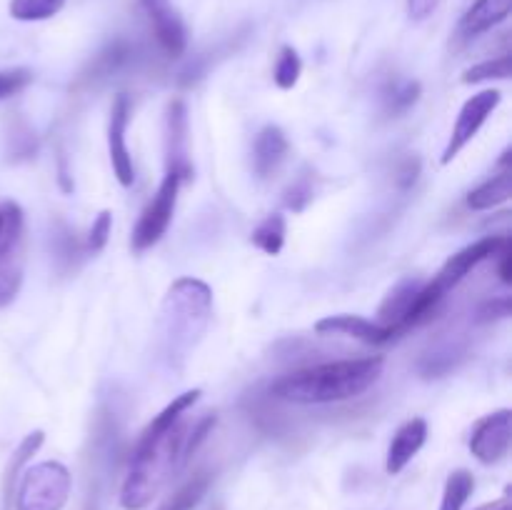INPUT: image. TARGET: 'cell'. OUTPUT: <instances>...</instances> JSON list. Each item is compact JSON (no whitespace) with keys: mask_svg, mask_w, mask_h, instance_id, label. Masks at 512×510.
<instances>
[{"mask_svg":"<svg viewBox=\"0 0 512 510\" xmlns=\"http://www.w3.org/2000/svg\"><path fill=\"white\" fill-rule=\"evenodd\" d=\"M213 313V293L203 280L180 278L170 285L163 300V338L170 358L190 353L208 328Z\"/></svg>","mask_w":512,"mask_h":510,"instance_id":"obj_3","label":"cell"},{"mask_svg":"<svg viewBox=\"0 0 512 510\" xmlns=\"http://www.w3.org/2000/svg\"><path fill=\"white\" fill-rule=\"evenodd\" d=\"M45 435L43 430H35V433H30L28 438L23 440V443L18 445V450L13 453V458H10L8 463V470H5L3 475V493H5V503H10V495H13V488H15V480H18V473L23 470V465L28 463L30 458H33L35 453H38V448L43 445Z\"/></svg>","mask_w":512,"mask_h":510,"instance_id":"obj_19","label":"cell"},{"mask_svg":"<svg viewBox=\"0 0 512 510\" xmlns=\"http://www.w3.org/2000/svg\"><path fill=\"white\" fill-rule=\"evenodd\" d=\"M418 170H420V163H418V160L410 158L408 163H405V168L400 170V175H403V178H400V185L415 183V178H418Z\"/></svg>","mask_w":512,"mask_h":510,"instance_id":"obj_31","label":"cell"},{"mask_svg":"<svg viewBox=\"0 0 512 510\" xmlns=\"http://www.w3.org/2000/svg\"><path fill=\"white\" fill-rule=\"evenodd\" d=\"M130 123V100L128 95H118L110 108V123H108V153L113 173L120 185L130 188L135 180L133 158H130L128 143H125V133H128Z\"/></svg>","mask_w":512,"mask_h":510,"instance_id":"obj_10","label":"cell"},{"mask_svg":"<svg viewBox=\"0 0 512 510\" xmlns=\"http://www.w3.org/2000/svg\"><path fill=\"white\" fill-rule=\"evenodd\" d=\"M475 490V478L470 470H453L445 480L443 490V503H440V510H463V505L468 503V498Z\"/></svg>","mask_w":512,"mask_h":510,"instance_id":"obj_22","label":"cell"},{"mask_svg":"<svg viewBox=\"0 0 512 510\" xmlns=\"http://www.w3.org/2000/svg\"><path fill=\"white\" fill-rule=\"evenodd\" d=\"M300 73H303V60H300L298 50L293 45H283L278 55V63H275L273 80L280 90L295 88V83L300 80Z\"/></svg>","mask_w":512,"mask_h":510,"instance_id":"obj_23","label":"cell"},{"mask_svg":"<svg viewBox=\"0 0 512 510\" xmlns=\"http://www.w3.org/2000/svg\"><path fill=\"white\" fill-rule=\"evenodd\" d=\"M315 333L345 335V338L360 340V343H368V345L388 343V340L395 338L388 328H383V325L375 323V320L363 318V315H350V313L328 315V318L318 320V323H315Z\"/></svg>","mask_w":512,"mask_h":510,"instance_id":"obj_11","label":"cell"},{"mask_svg":"<svg viewBox=\"0 0 512 510\" xmlns=\"http://www.w3.org/2000/svg\"><path fill=\"white\" fill-rule=\"evenodd\" d=\"M0 233H3V215H0Z\"/></svg>","mask_w":512,"mask_h":510,"instance_id":"obj_33","label":"cell"},{"mask_svg":"<svg viewBox=\"0 0 512 510\" xmlns=\"http://www.w3.org/2000/svg\"><path fill=\"white\" fill-rule=\"evenodd\" d=\"M208 485H210L208 473H195L193 478L185 480V483L180 485V488L175 490V493L170 495V498L165 500L158 510H193L195 505L203 500Z\"/></svg>","mask_w":512,"mask_h":510,"instance_id":"obj_20","label":"cell"},{"mask_svg":"<svg viewBox=\"0 0 512 510\" xmlns=\"http://www.w3.org/2000/svg\"><path fill=\"white\" fill-rule=\"evenodd\" d=\"M33 83V73L28 68H13V70H0V100H8L18 95Z\"/></svg>","mask_w":512,"mask_h":510,"instance_id":"obj_26","label":"cell"},{"mask_svg":"<svg viewBox=\"0 0 512 510\" xmlns=\"http://www.w3.org/2000/svg\"><path fill=\"white\" fill-rule=\"evenodd\" d=\"M190 425L185 415L173 425L158 430H143L135 448L130 470L120 488V505L125 510H143L155 500V495L173 478L175 468L185 463V440Z\"/></svg>","mask_w":512,"mask_h":510,"instance_id":"obj_2","label":"cell"},{"mask_svg":"<svg viewBox=\"0 0 512 510\" xmlns=\"http://www.w3.org/2000/svg\"><path fill=\"white\" fill-rule=\"evenodd\" d=\"M250 243L265 255H278L285 245V218L280 213H270L268 218L260 220L258 228L250 235Z\"/></svg>","mask_w":512,"mask_h":510,"instance_id":"obj_18","label":"cell"},{"mask_svg":"<svg viewBox=\"0 0 512 510\" xmlns=\"http://www.w3.org/2000/svg\"><path fill=\"white\" fill-rule=\"evenodd\" d=\"M140 5H143L150 25H153L155 40L163 48V53L170 58H180L188 48V30H185L183 18L173 8V3L170 0H140Z\"/></svg>","mask_w":512,"mask_h":510,"instance_id":"obj_9","label":"cell"},{"mask_svg":"<svg viewBox=\"0 0 512 510\" xmlns=\"http://www.w3.org/2000/svg\"><path fill=\"white\" fill-rule=\"evenodd\" d=\"M110 228H113V215H110V210H103V213L95 218L93 228H90L88 233V248L93 250V253L105 248V243H108L110 238Z\"/></svg>","mask_w":512,"mask_h":510,"instance_id":"obj_27","label":"cell"},{"mask_svg":"<svg viewBox=\"0 0 512 510\" xmlns=\"http://www.w3.org/2000/svg\"><path fill=\"white\" fill-rule=\"evenodd\" d=\"M475 510H512V508H510V498L505 495V498L493 500V503H485V505H480V508H475Z\"/></svg>","mask_w":512,"mask_h":510,"instance_id":"obj_32","label":"cell"},{"mask_svg":"<svg viewBox=\"0 0 512 510\" xmlns=\"http://www.w3.org/2000/svg\"><path fill=\"white\" fill-rule=\"evenodd\" d=\"M512 195V170L510 165H503L498 175H493L490 180H485L483 185L473 190L468 195V205L473 210H493L498 205L508 203Z\"/></svg>","mask_w":512,"mask_h":510,"instance_id":"obj_17","label":"cell"},{"mask_svg":"<svg viewBox=\"0 0 512 510\" xmlns=\"http://www.w3.org/2000/svg\"><path fill=\"white\" fill-rule=\"evenodd\" d=\"M168 130H165V145H168V170L178 173L180 178L188 180L193 175V168H190V160H188V118H185V105L183 100H173L168 108Z\"/></svg>","mask_w":512,"mask_h":510,"instance_id":"obj_13","label":"cell"},{"mask_svg":"<svg viewBox=\"0 0 512 510\" xmlns=\"http://www.w3.org/2000/svg\"><path fill=\"white\" fill-rule=\"evenodd\" d=\"M73 478L58 460H43L25 468L20 478L15 508L18 510H63L70 498Z\"/></svg>","mask_w":512,"mask_h":510,"instance_id":"obj_4","label":"cell"},{"mask_svg":"<svg viewBox=\"0 0 512 510\" xmlns=\"http://www.w3.org/2000/svg\"><path fill=\"white\" fill-rule=\"evenodd\" d=\"M420 98V83L415 80H405V83L393 85V90L385 93V103H388V110L393 115L405 113L408 108H413Z\"/></svg>","mask_w":512,"mask_h":510,"instance_id":"obj_25","label":"cell"},{"mask_svg":"<svg viewBox=\"0 0 512 510\" xmlns=\"http://www.w3.org/2000/svg\"><path fill=\"white\" fill-rule=\"evenodd\" d=\"M512 73L510 55H500L495 60H483L463 73V83H485V80H505Z\"/></svg>","mask_w":512,"mask_h":510,"instance_id":"obj_24","label":"cell"},{"mask_svg":"<svg viewBox=\"0 0 512 510\" xmlns=\"http://www.w3.org/2000/svg\"><path fill=\"white\" fill-rule=\"evenodd\" d=\"M428 440V423L423 418H413L408 423H403L398 428V433L393 435L388 448V458H385V470L390 475H398L415 455L420 453V448Z\"/></svg>","mask_w":512,"mask_h":510,"instance_id":"obj_14","label":"cell"},{"mask_svg":"<svg viewBox=\"0 0 512 510\" xmlns=\"http://www.w3.org/2000/svg\"><path fill=\"white\" fill-rule=\"evenodd\" d=\"M385 360L380 355L355 360H335V363L313 365L285 375L270 388L275 398L298 405H328L343 403L363 395L380 380Z\"/></svg>","mask_w":512,"mask_h":510,"instance_id":"obj_1","label":"cell"},{"mask_svg":"<svg viewBox=\"0 0 512 510\" xmlns=\"http://www.w3.org/2000/svg\"><path fill=\"white\" fill-rule=\"evenodd\" d=\"M512 443V413L508 408L495 410L478 420L470 435V453L485 465L500 463L508 455Z\"/></svg>","mask_w":512,"mask_h":510,"instance_id":"obj_7","label":"cell"},{"mask_svg":"<svg viewBox=\"0 0 512 510\" xmlns=\"http://www.w3.org/2000/svg\"><path fill=\"white\" fill-rule=\"evenodd\" d=\"M440 0H408V15L415 23H423L438 10Z\"/></svg>","mask_w":512,"mask_h":510,"instance_id":"obj_29","label":"cell"},{"mask_svg":"<svg viewBox=\"0 0 512 510\" xmlns=\"http://www.w3.org/2000/svg\"><path fill=\"white\" fill-rule=\"evenodd\" d=\"M63 5L65 0H10L8 13L20 23H38L58 15Z\"/></svg>","mask_w":512,"mask_h":510,"instance_id":"obj_21","label":"cell"},{"mask_svg":"<svg viewBox=\"0 0 512 510\" xmlns=\"http://www.w3.org/2000/svg\"><path fill=\"white\" fill-rule=\"evenodd\" d=\"M180 183H183V178H180L178 173H173V170H168L163 183H160L158 193H155V198L150 200V203L145 205L143 213H140L138 223H135L133 228V248L138 250V253L140 250L153 248V245L165 235L170 220H173L175 203H178Z\"/></svg>","mask_w":512,"mask_h":510,"instance_id":"obj_5","label":"cell"},{"mask_svg":"<svg viewBox=\"0 0 512 510\" xmlns=\"http://www.w3.org/2000/svg\"><path fill=\"white\" fill-rule=\"evenodd\" d=\"M288 155V138L278 125H265L258 135H255L253 145V168L260 178H268Z\"/></svg>","mask_w":512,"mask_h":510,"instance_id":"obj_15","label":"cell"},{"mask_svg":"<svg viewBox=\"0 0 512 510\" xmlns=\"http://www.w3.org/2000/svg\"><path fill=\"white\" fill-rule=\"evenodd\" d=\"M512 8V0H475L468 8V13L460 18V35L463 38H478V35L488 33L495 25L508 20Z\"/></svg>","mask_w":512,"mask_h":510,"instance_id":"obj_16","label":"cell"},{"mask_svg":"<svg viewBox=\"0 0 512 510\" xmlns=\"http://www.w3.org/2000/svg\"><path fill=\"white\" fill-rule=\"evenodd\" d=\"M495 258H498V268H500V280H503L505 285L508 283H512V248H510V243H505L503 245V250H500L498 255H495Z\"/></svg>","mask_w":512,"mask_h":510,"instance_id":"obj_30","label":"cell"},{"mask_svg":"<svg viewBox=\"0 0 512 510\" xmlns=\"http://www.w3.org/2000/svg\"><path fill=\"white\" fill-rule=\"evenodd\" d=\"M423 280L420 278H403L388 295H385L383 305L378 310V320L383 328H388L393 335H400L405 330V318H408L410 308H413L415 298H418L420 288H423Z\"/></svg>","mask_w":512,"mask_h":510,"instance_id":"obj_12","label":"cell"},{"mask_svg":"<svg viewBox=\"0 0 512 510\" xmlns=\"http://www.w3.org/2000/svg\"><path fill=\"white\" fill-rule=\"evenodd\" d=\"M505 243H510L508 235H488V238L475 240L473 245H465L463 250H458V253L450 255V258L445 260V265L440 268V273L435 275L433 280L448 293V290H453L470 270L478 268L483 260L495 258V255L503 250Z\"/></svg>","mask_w":512,"mask_h":510,"instance_id":"obj_8","label":"cell"},{"mask_svg":"<svg viewBox=\"0 0 512 510\" xmlns=\"http://www.w3.org/2000/svg\"><path fill=\"white\" fill-rule=\"evenodd\" d=\"M508 315H510V298H508V295H503V298H498V300H490V303H485L483 308L478 310L480 323H490V320L508 318Z\"/></svg>","mask_w":512,"mask_h":510,"instance_id":"obj_28","label":"cell"},{"mask_svg":"<svg viewBox=\"0 0 512 510\" xmlns=\"http://www.w3.org/2000/svg\"><path fill=\"white\" fill-rule=\"evenodd\" d=\"M500 100H503V95H500V90H495V88H488V90H483V93H478V95H473V98L465 100V105L460 108V113H458V120H455V125H453V133H450L448 145H445V150H443V158H440V163L448 165L458 158L460 150H463L465 145H468L470 140L480 133V128L485 125V120L495 113V108L500 105Z\"/></svg>","mask_w":512,"mask_h":510,"instance_id":"obj_6","label":"cell"}]
</instances>
